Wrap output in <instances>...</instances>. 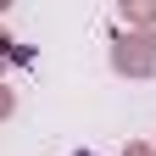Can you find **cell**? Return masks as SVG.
Returning a JSON list of instances; mask_svg holds the SVG:
<instances>
[{"label":"cell","mask_w":156,"mask_h":156,"mask_svg":"<svg viewBox=\"0 0 156 156\" xmlns=\"http://www.w3.org/2000/svg\"><path fill=\"white\" fill-rule=\"evenodd\" d=\"M112 67L123 73V78H151V73H156V28H151V34H140V28L117 34V45H112Z\"/></svg>","instance_id":"cell-1"},{"label":"cell","mask_w":156,"mask_h":156,"mask_svg":"<svg viewBox=\"0 0 156 156\" xmlns=\"http://www.w3.org/2000/svg\"><path fill=\"white\" fill-rule=\"evenodd\" d=\"M123 23L140 28V34H151L156 28V0H123Z\"/></svg>","instance_id":"cell-2"},{"label":"cell","mask_w":156,"mask_h":156,"mask_svg":"<svg viewBox=\"0 0 156 156\" xmlns=\"http://www.w3.org/2000/svg\"><path fill=\"white\" fill-rule=\"evenodd\" d=\"M11 112H17V95H11L6 84H0V123H6V117H11Z\"/></svg>","instance_id":"cell-3"},{"label":"cell","mask_w":156,"mask_h":156,"mask_svg":"<svg viewBox=\"0 0 156 156\" xmlns=\"http://www.w3.org/2000/svg\"><path fill=\"white\" fill-rule=\"evenodd\" d=\"M123 156H156V151H151V145H128Z\"/></svg>","instance_id":"cell-4"}]
</instances>
